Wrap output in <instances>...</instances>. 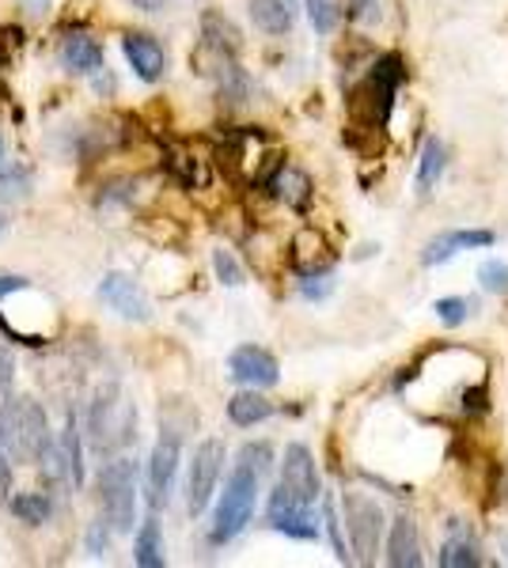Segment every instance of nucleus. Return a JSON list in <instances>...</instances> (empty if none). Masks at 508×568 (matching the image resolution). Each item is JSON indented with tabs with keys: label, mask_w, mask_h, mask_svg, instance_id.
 <instances>
[{
	"label": "nucleus",
	"mask_w": 508,
	"mask_h": 568,
	"mask_svg": "<svg viewBox=\"0 0 508 568\" xmlns=\"http://www.w3.org/2000/svg\"><path fill=\"white\" fill-rule=\"evenodd\" d=\"M50 512H54V504H50L46 493H20V496H12V515L20 523H28V527H39V523H46Z\"/></svg>",
	"instance_id": "nucleus-25"
},
{
	"label": "nucleus",
	"mask_w": 508,
	"mask_h": 568,
	"mask_svg": "<svg viewBox=\"0 0 508 568\" xmlns=\"http://www.w3.org/2000/svg\"><path fill=\"white\" fill-rule=\"evenodd\" d=\"M296 0H251V20L266 34H289L292 23H296Z\"/></svg>",
	"instance_id": "nucleus-18"
},
{
	"label": "nucleus",
	"mask_w": 508,
	"mask_h": 568,
	"mask_svg": "<svg viewBox=\"0 0 508 568\" xmlns=\"http://www.w3.org/2000/svg\"><path fill=\"white\" fill-rule=\"evenodd\" d=\"M57 62L76 76H91L102 68V46L91 39V34L73 31V34H65L62 46H57Z\"/></svg>",
	"instance_id": "nucleus-14"
},
{
	"label": "nucleus",
	"mask_w": 508,
	"mask_h": 568,
	"mask_svg": "<svg viewBox=\"0 0 508 568\" xmlns=\"http://www.w3.org/2000/svg\"><path fill=\"white\" fill-rule=\"evenodd\" d=\"M444 163H447V152L436 136H429L425 149H421V160H418V194H433V186L441 183L444 175Z\"/></svg>",
	"instance_id": "nucleus-23"
},
{
	"label": "nucleus",
	"mask_w": 508,
	"mask_h": 568,
	"mask_svg": "<svg viewBox=\"0 0 508 568\" xmlns=\"http://www.w3.org/2000/svg\"><path fill=\"white\" fill-rule=\"evenodd\" d=\"M133 561L141 568H163L167 565V557H163V538H160V523L156 515H149V520L137 527V538H133Z\"/></svg>",
	"instance_id": "nucleus-19"
},
{
	"label": "nucleus",
	"mask_w": 508,
	"mask_h": 568,
	"mask_svg": "<svg viewBox=\"0 0 508 568\" xmlns=\"http://www.w3.org/2000/svg\"><path fill=\"white\" fill-rule=\"evenodd\" d=\"M99 299L102 307H110L118 318H126V323H149L152 318V304L149 296H144V288L137 284L129 273H102L99 281Z\"/></svg>",
	"instance_id": "nucleus-8"
},
{
	"label": "nucleus",
	"mask_w": 508,
	"mask_h": 568,
	"mask_svg": "<svg viewBox=\"0 0 508 568\" xmlns=\"http://www.w3.org/2000/svg\"><path fill=\"white\" fill-rule=\"evenodd\" d=\"M273 413L270 402L262 398V394L255 391V386H247V391H239L236 398L228 402V420L239 428H251V425H262L266 417Z\"/></svg>",
	"instance_id": "nucleus-20"
},
{
	"label": "nucleus",
	"mask_w": 508,
	"mask_h": 568,
	"mask_svg": "<svg viewBox=\"0 0 508 568\" xmlns=\"http://www.w3.org/2000/svg\"><path fill=\"white\" fill-rule=\"evenodd\" d=\"M239 459L251 462L255 470L266 473V467H270V459H273V451H270V444H247L244 451H239Z\"/></svg>",
	"instance_id": "nucleus-32"
},
{
	"label": "nucleus",
	"mask_w": 508,
	"mask_h": 568,
	"mask_svg": "<svg viewBox=\"0 0 508 568\" xmlns=\"http://www.w3.org/2000/svg\"><path fill=\"white\" fill-rule=\"evenodd\" d=\"M137 8H141V12H160L163 4H167V0H133Z\"/></svg>",
	"instance_id": "nucleus-39"
},
{
	"label": "nucleus",
	"mask_w": 508,
	"mask_h": 568,
	"mask_svg": "<svg viewBox=\"0 0 508 568\" xmlns=\"http://www.w3.org/2000/svg\"><path fill=\"white\" fill-rule=\"evenodd\" d=\"M441 565L444 568H475V565H482L478 542L463 535V523H452V538H444V546H441Z\"/></svg>",
	"instance_id": "nucleus-22"
},
{
	"label": "nucleus",
	"mask_w": 508,
	"mask_h": 568,
	"mask_svg": "<svg viewBox=\"0 0 508 568\" xmlns=\"http://www.w3.org/2000/svg\"><path fill=\"white\" fill-rule=\"evenodd\" d=\"M122 50H126V62L133 68L137 80H144V84L163 80V73H167V50H163L152 34L129 31L122 39Z\"/></svg>",
	"instance_id": "nucleus-11"
},
{
	"label": "nucleus",
	"mask_w": 508,
	"mask_h": 568,
	"mask_svg": "<svg viewBox=\"0 0 508 568\" xmlns=\"http://www.w3.org/2000/svg\"><path fill=\"white\" fill-rule=\"evenodd\" d=\"M202 39H205V50H213L217 57H236V50H239V31L217 12H205Z\"/></svg>",
	"instance_id": "nucleus-21"
},
{
	"label": "nucleus",
	"mask_w": 508,
	"mask_h": 568,
	"mask_svg": "<svg viewBox=\"0 0 508 568\" xmlns=\"http://www.w3.org/2000/svg\"><path fill=\"white\" fill-rule=\"evenodd\" d=\"M0 444L15 462H42L54 459V444H50V425L42 406L31 398H4L0 406Z\"/></svg>",
	"instance_id": "nucleus-2"
},
{
	"label": "nucleus",
	"mask_w": 508,
	"mask_h": 568,
	"mask_svg": "<svg viewBox=\"0 0 508 568\" xmlns=\"http://www.w3.org/2000/svg\"><path fill=\"white\" fill-rule=\"evenodd\" d=\"M402 80H407V65H402L399 54H383L380 62L368 68L365 80L353 88L349 95V114L357 118L365 129L380 133V129L391 122L394 110V95H399Z\"/></svg>",
	"instance_id": "nucleus-1"
},
{
	"label": "nucleus",
	"mask_w": 508,
	"mask_h": 568,
	"mask_svg": "<svg viewBox=\"0 0 508 568\" xmlns=\"http://www.w3.org/2000/svg\"><path fill=\"white\" fill-rule=\"evenodd\" d=\"M99 504L118 535H129L137 523V470L129 459L107 462L99 473Z\"/></svg>",
	"instance_id": "nucleus-4"
},
{
	"label": "nucleus",
	"mask_w": 508,
	"mask_h": 568,
	"mask_svg": "<svg viewBox=\"0 0 508 568\" xmlns=\"http://www.w3.org/2000/svg\"><path fill=\"white\" fill-rule=\"evenodd\" d=\"M8 156H4V141H0V163H4Z\"/></svg>",
	"instance_id": "nucleus-41"
},
{
	"label": "nucleus",
	"mask_w": 508,
	"mask_h": 568,
	"mask_svg": "<svg viewBox=\"0 0 508 568\" xmlns=\"http://www.w3.org/2000/svg\"><path fill=\"white\" fill-rule=\"evenodd\" d=\"M323 523H326V531H331V546H334V554H338V561H353V554L346 549V538H342V523H338V515H334L331 496H326V504H323Z\"/></svg>",
	"instance_id": "nucleus-30"
},
{
	"label": "nucleus",
	"mask_w": 508,
	"mask_h": 568,
	"mask_svg": "<svg viewBox=\"0 0 508 568\" xmlns=\"http://www.w3.org/2000/svg\"><path fill=\"white\" fill-rule=\"evenodd\" d=\"M421 542H418V527H413V520L407 515H399V520L391 523V531H387V565L391 568H421Z\"/></svg>",
	"instance_id": "nucleus-15"
},
{
	"label": "nucleus",
	"mask_w": 508,
	"mask_h": 568,
	"mask_svg": "<svg viewBox=\"0 0 508 568\" xmlns=\"http://www.w3.org/2000/svg\"><path fill=\"white\" fill-rule=\"evenodd\" d=\"M4 228H8V220H4V217H0V236H4Z\"/></svg>",
	"instance_id": "nucleus-42"
},
{
	"label": "nucleus",
	"mask_w": 508,
	"mask_h": 568,
	"mask_svg": "<svg viewBox=\"0 0 508 568\" xmlns=\"http://www.w3.org/2000/svg\"><path fill=\"white\" fill-rule=\"evenodd\" d=\"M57 462H62L65 478L73 481V489H80L84 485V433H80V417H76V409H68V417H65L62 455H57Z\"/></svg>",
	"instance_id": "nucleus-17"
},
{
	"label": "nucleus",
	"mask_w": 508,
	"mask_h": 568,
	"mask_svg": "<svg viewBox=\"0 0 508 568\" xmlns=\"http://www.w3.org/2000/svg\"><path fill=\"white\" fill-rule=\"evenodd\" d=\"M471 315V304L463 296H444L436 299V318H441L444 326H463Z\"/></svg>",
	"instance_id": "nucleus-28"
},
{
	"label": "nucleus",
	"mask_w": 508,
	"mask_h": 568,
	"mask_svg": "<svg viewBox=\"0 0 508 568\" xmlns=\"http://www.w3.org/2000/svg\"><path fill=\"white\" fill-rule=\"evenodd\" d=\"M270 189L278 197H285L289 205H296V209H304L307 197H312V183H307V175H304V171H296V167H278Z\"/></svg>",
	"instance_id": "nucleus-24"
},
{
	"label": "nucleus",
	"mask_w": 508,
	"mask_h": 568,
	"mask_svg": "<svg viewBox=\"0 0 508 568\" xmlns=\"http://www.w3.org/2000/svg\"><path fill=\"white\" fill-rule=\"evenodd\" d=\"M318 493H323V489H318V470H315L312 451H307L304 444H289L285 447V459H281L278 496L312 507L318 501Z\"/></svg>",
	"instance_id": "nucleus-7"
},
{
	"label": "nucleus",
	"mask_w": 508,
	"mask_h": 568,
	"mask_svg": "<svg viewBox=\"0 0 508 568\" xmlns=\"http://www.w3.org/2000/svg\"><path fill=\"white\" fill-rule=\"evenodd\" d=\"M20 288H28V281L23 277H0V299L12 296V292H20Z\"/></svg>",
	"instance_id": "nucleus-38"
},
{
	"label": "nucleus",
	"mask_w": 508,
	"mask_h": 568,
	"mask_svg": "<svg viewBox=\"0 0 508 568\" xmlns=\"http://www.w3.org/2000/svg\"><path fill=\"white\" fill-rule=\"evenodd\" d=\"M213 270H217V277L224 281V284H231V288H236V284H244V270H239V262L236 258H231V251H213Z\"/></svg>",
	"instance_id": "nucleus-31"
},
{
	"label": "nucleus",
	"mask_w": 508,
	"mask_h": 568,
	"mask_svg": "<svg viewBox=\"0 0 508 568\" xmlns=\"http://www.w3.org/2000/svg\"><path fill=\"white\" fill-rule=\"evenodd\" d=\"M8 489H12V455L0 444V501H8Z\"/></svg>",
	"instance_id": "nucleus-35"
},
{
	"label": "nucleus",
	"mask_w": 508,
	"mask_h": 568,
	"mask_svg": "<svg viewBox=\"0 0 508 568\" xmlns=\"http://www.w3.org/2000/svg\"><path fill=\"white\" fill-rule=\"evenodd\" d=\"M228 375L236 379V383L262 391V386L278 383L281 368H278V360H273V352H266V349H258V346H239L228 357Z\"/></svg>",
	"instance_id": "nucleus-10"
},
{
	"label": "nucleus",
	"mask_w": 508,
	"mask_h": 568,
	"mask_svg": "<svg viewBox=\"0 0 508 568\" xmlns=\"http://www.w3.org/2000/svg\"><path fill=\"white\" fill-rule=\"evenodd\" d=\"M331 288L334 284H331V277H323V273H304V284H300V292H304L307 299H323Z\"/></svg>",
	"instance_id": "nucleus-33"
},
{
	"label": "nucleus",
	"mask_w": 508,
	"mask_h": 568,
	"mask_svg": "<svg viewBox=\"0 0 508 568\" xmlns=\"http://www.w3.org/2000/svg\"><path fill=\"white\" fill-rule=\"evenodd\" d=\"M122 406L118 402V386H99L96 391V398H91V409H88V436H91V444L99 447H110V433H118V425H115V409Z\"/></svg>",
	"instance_id": "nucleus-16"
},
{
	"label": "nucleus",
	"mask_w": 508,
	"mask_h": 568,
	"mask_svg": "<svg viewBox=\"0 0 508 568\" xmlns=\"http://www.w3.org/2000/svg\"><path fill=\"white\" fill-rule=\"evenodd\" d=\"M501 554H505V561H508V535H501Z\"/></svg>",
	"instance_id": "nucleus-40"
},
{
	"label": "nucleus",
	"mask_w": 508,
	"mask_h": 568,
	"mask_svg": "<svg viewBox=\"0 0 508 568\" xmlns=\"http://www.w3.org/2000/svg\"><path fill=\"white\" fill-rule=\"evenodd\" d=\"M497 236L489 228H463V231H441L436 239H429L425 251H421V262L425 265H444L452 262L455 254L463 251H478V247H494Z\"/></svg>",
	"instance_id": "nucleus-12"
},
{
	"label": "nucleus",
	"mask_w": 508,
	"mask_h": 568,
	"mask_svg": "<svg viewBox=\"0 0 508 568\" xmlns=\"http://www.w3.org/2000/svg\"><path fill=\"white\" fill-rule=\"evenodd\" d=\"M266 523H270L278 535H289V538H300V542L318 538V523H315L312 507L296 504V501H285V496H278V493L270 496V512H266Z\"/></svg>",
	"instance_id": "nucleus-13"
},
{
	"label": "nucleus",
	"mask_w": 508,
	"mask_h": 568,
	"mask_svg": "<svg viewBox=\"0 0 508 568\" xmlns=\"http://www.w3.org/2000/svg\"><path fill=\"white\" fill-rule=\"evenodd\" d=\"M376 8H380V0H353V4H349V15H353L357 23L380 20V12H376Z\"/></svg>",
	"instance_id": "nucleus-34"
},
{
	"label": "nucleus",
	"mask_w": 508,
	"mask_h": 568,
	"mask_svg": "<svg viewBox=\"0 0 508 568\" xmlns=\"http://www.w3.org/2000/svg\"><path fill=\"white\" fill-rule=\"evenodd\" d=\"M88 554H91V557H102V554H107V531H102V523H96V527L88 531Z\"/></svg>",
	"instance_id": "nucleus-36"
},
{
	"label": "nucleus",
	"mask_w": 508,
	"mask_h": 568,
	"mask_svg": "<svg viewBox=\"0 0 508 568\" xmlns=\"http://www.w3.org/2000/svg\"><path fill=\"white\" fill-rule=\"evenodd\" d=\"M179 459H183V440H179L175 428H163L156 447L149 455V501L152 507L167 504L171 485H175V473H179Z\"/></svg>",
	"instance_id": "nucleus-9"
},
{
	"label": "nucleus",
	"mask_w": 508,
	"mask_h": 568,
	"mask_svg": "<svg viewBox=\"0 0 508 568\" xmlns=\"http://www.w3.org/2000/svg\"><path fill=\"white\" fill-rule=\"evenodd\" d=\"M12 375H15V360L8 357L4 349H0V391H8V386H12Z\"/></svg>",
	"instance_id": "nucleus-37"
},
{
	"label": "nucleus",
	"mask_w": 508,
	"mask_h": 568,
	"mask_svg": "<svg viewBox=\"0 0 508 568\" xmlns=\"http://www.w3.org/2000/svg\"><path fill=\"white\" fill-rule=\"evenodd\" d=\"M258 485H262V470H255L251 462L239 459L236 467H231L228 481H224V493H220L217 507H213V527H209L213 546L231 542L247 523H251L255 504H258Z\"/></svg>",
	"instance_id": "nucleus-3"
},
{
	"label": "nucleus",
	"mask_w": 508,
	"mask_h": 568,
	"mask_svg": "<svg viewBox=\"0 0 508 568\" xmlns=\"http://www.w3.org/2000/svg\"><path fill=\"white\" fill-rule=\"evenodd\" d=\"M478 281L486 292H508V265L501 262V258H489V262H482Z\"/></svg>",
	"instance_id": "nucleus-29"
},
{
	"label": "nucleus",
	"mask_w": 508,
	"mask_h": 568,
	"mask_svg": "<svg viewBox=\"0 0 508 568\" xmlns=\"http://www.w3.org/2000/svg\"><path fill=\"white\" fill-rule=\"evenodd\" d=\"M307 15L318 34H331L338 28V0H307Z\"/></svg>",
	"instance_id": "nucleus-27"
},
{
	"label": "nucleus",
	"mask_w": 508,
	"mask_h": 568,
	"mask_svg": "<svg viewBox=\"0 0 508 568\" xmlns=\"http://www.w3.org/2000/svg\"><path fill=\"white\" fill-rule=\"evenodd\" d=\"M31 189V171L20 163L4 160L0 163V201H23Z\"/></svg>",
	"instance_id": "nucleus-26"
},
{
	"label": "nucleus",
	"mask_w": 508,
	"mask_h": 568,
	"mask_svg": "<svg viewBox=\"0 0 508 568\" xmlns=\"http://www.w3.org/2000/svg\"><path fill=\"white\" fill-rule=\"evenodd\" d=\"M342 512H346V535H349L353 561L372 565L383 542V507L365 493H346Z\"/></svg>",
	"instance_id": "nucleus-5"
},
{
	"label": "nucleus",
	"mask_w": 508,
	"mask_h": 568,
	"mask_svg": "<svg viewBox=\"0 0 508 568\" xmlns=\"http://www.w3.org/2000/svg\"><path fill=\"white\" fill-rule=\"evenodd\" d=\"M220 470H224V444L202 440L194 447L191 473H186V507H191V515H202L209 507L213 493H217Z\"/></svg>",
	"instance_id": "nucleus-6"
}]
</instances>
